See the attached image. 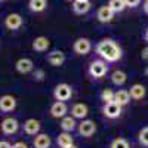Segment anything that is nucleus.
Instances as JSON below:
<instances>
[{
	"instance_id": "nucleus-1",
	"label": "nucleus",
	"mask_w": 148,
	"mask_h": 148,
	"mask_svg": "<svg viewBox=\"0 0 148 148\" xmlns=\"http://www.w3.org/2000/svg\"><path fill=\"white\" fill-rule=\"evenodd\" d=\"M96 53L102 59H105L107 62H116L121 58V49L116 42L105 39L96 45Z\"/></svg>"
},
{
	"instance_id": "nucleus-2",
	"label": "nucleus",
	"mask_w": 148,
	"mask_h": 148,
	"mask_svg": "<svg viewBox=\"0 0 148 148\" xmlns=\"http://www.w3.org/2000/svg\"><path fill=\"white\" fill-rule=\"evenodd\" d=\"M108 71V67H107V62L102 59H95L89 64V74L95 79H101L104 77Z\"/></svg>"
},
{
	"instance_id": "nucleus-3",
	"label": "nucleus",
	"mask_w": 148,
	"mask_h": 148,
	"mask_svg": "<svg viewBox=\"0 0 148 148\" xmlns=\"http://www.w3.org/2000/svg\"><path fill=\"white\" fill-rule=\"evenodd\" d=\"M71 95H73V89H71V86L67 84V83H61V84H58L56 88L53 89L55 99L56 101H61V102L68 101L70 98H71Z\"/></svg>"
},
{
	"instance_id": "nucleus-4",
	"label": "nucleus",
	"mask_w": 148,
	"mask_h": 148,
	"mask_svg": "<svg viewBox=\"0 0 148 148\" xmlns=\"http://www.w3.org/2000/svg\"><path fill=\"white\" fill-rule=\"evenodd\" d=\"M73 49L77 55H88L90 52V49H92L90 40L86 39V37H80V39H77L76 42H74Z\"/></svg>"
},
{
	"instance_id": "nucleus-5",
	"label": "nucleus",
	"mask_w": 148,
	"mask_h": 148,
	"mask_svg": "<svg viewBox=\"0 0 148 148\" xmlns=\"http://www.w3.org/2000/svg\"><path fill=\"white\" fill-rule=\"evenodd\" d=\"M0 127H2V132L6 135H14L16 133V130L19 129V123L16 119H12V117H6L2 123H0Z\"/></svg>"
},
{
	"instance_id": "nucleus-6",
	"label": "nucleus",
	"mask_w": 148,
	"mask_h": 148,
	"mask_svg": "<svg viewBox=\"0 0 148 148\" xmlns=\"http://www.w3.org/2000/svg\"><path fill=\"white\" fill-rule=\"evenodd\" d=\"M16 108V99L12 95H3L0 96V111L3 113H10Z\"/></svg>"
},
{
	"instance_id": "nucleus-7",
	"label": "nucleus",
	"mask_w": 148,
	"mask_h": 148,
	"mask_svg": "<svg viewBox=\"0 0 148 148\" xmlns=\"http://www.w3.org/2000/svg\"><path fill=\"white\" fill-rule=\"evenodd\" d=\"M96 132V125L92 120H83L79 125V133L84 138H89Z\"/></svg>"
},
{
	"instance_id": "nucleus-8",
	"label": "nucleus",
	"mask_w": 148,
	"mask_h": 148,
	"mask_svg": "<svg viewBox=\"0 0 148 148\" xmlns=\"http://www.w3.org/2000/svg\"><path fill=\"white\" fill-rule=\"evenodd\" d=\"M102 113H104V116L107 119H117L121 114V107L119 104H116L114 101L113 102H108V104L104 105Z\"/></svg>"
},
{
	"instance_id": "nucleus-9",
	"label": "nucleus",
	"mask_w": 148,
	"mask_h": 148,
	"mask_svg": "<svg viewBox=\"0 0 148 148\" xmlns=\"http://www.w3.org/2000/svg\"><path fill=\"white\" fill-rule=\"evenodd\" d=\"M5 25L8 30H18L22 25V16L19 14H9L5 18Z\"/></svg>"
},
{
	"instance_id": "nucleus-10",
	"label": "nucleus",
	"mask_w": 148,
	"mask_h": 148,
	"mask_svg": "<svg viewBox=\"0 0 148 148\" xmlns=\"http://www.w3.org/2000/svg\"><path fill=\"white\" fill-rule=\"evenodd\" d=\"M15 68L19 74H28L33 71L34 68V64H33V61L28 59V58H21L16 61V64H15Z\"/></svg>"
},
{
	"instance_id": "nucleus-11",
	"label": "nucleus",
	"mask_w": 148,
	"mask_h": 148,
	"mask_svg": "<svg viewBox=\"0 0 148 148\" xmlns=\"http://www.w3.org/2000/svg\"><path fill=\"white\" fill-rule=\"evenodd\" d=\"M47 62L53 67H61L65 62V53L61 51H53L47 55Z\"/></svg>"
},
{
	"instance_id": "nucleus-12",
	"label": "nucleus",
	"mask_w": 148,
	"mask_h": 148,
	"mask_svg": "<svg viewBox=\"0 0 148 148\" xmlns=\"http://www.w3.org/2000/svg\"><path fill=\"white\" fill-rule=\"evenodd\" d=\"M88 113H89V108L86 104L79 102L71 107V117H74V119H84L88 116Z\"/></svg>"
},
{
	"instance_id": "nucleus-13",
	"label": "nucleus",
	"mask_w": 148,
	"mask_h": 148,
	"mask_svg": "<svg viewBox=\"0 0 148 148\" xmlns=\"http://www.w3.org/2000/svg\"><path fill=\"white\" fill-rule=\"evenodd\" d=\"M24 132L27 135H37L40 132V121L36 119H28L24 123Z\"/></svg>"
},
{
	"instance_id": "nucleus-14",
	"label": "nucleus",
	"mask_w": 148,
	"mask_h": 148,
	"mask_svg": "<svg viewBox=\"0 0 148 148\" xmlns=\"http://www.w3.org/2000/svg\"><path fill=\"white\" fill-rule=\"evenodd\" d=\"M49 45H51V42H49V39L45 37V36H39V37H36V39L33 40V49L36 52H45V51H47Z\"/></svg>"
},
{
	"instance_id": "nucleus-15",
	"label": "nucleus",
	"mask_w": 148,
	"mask_h": 148,
	"mask_svg": "<svg viewBox=\"0 0 148 148\" xmlns=\"http://www.w3.org/2000/svg\"><path fill=\"white\" fill-rule=\"evenodd\" d=\"M51 114L53 117H56V119L65 117V114H67V105H65V102H61V101L53 102L52 107H51Z\"/></svg>"
},
{
	"instance_id": "nucleus-16",
	"label": "nucleus",
	"mask_w": 148,
	"mask_h": 148,
	"mask_svg": "<svg viewBox=\"0 0 148 148\" xmlns=\"http://www.w3.org/2000/svg\"><path fill=\"white\" fill-rule=\"evenodd\" d=\"M96 18H98L99 22H110V21H113V18H114V12L111 10L108 6H102V8L98 9Z\"/></svg>"
},
{
	"instance_id": "nucleus-17",
	"label": "nucleus",
	"mask_w": 148,
	"mask_h": 148,
	"mask_svg": "<svg viewBox=\"0 0 148 148\" xmlns=\"http://www.w3.org/2000/svg\"><path fill=\"white\" fill-rule=\"evenodd\" d=\"M34 148H49L51 147V136L46 133H37L33 141Z\"/></svg>"
},
{
	"instance_id": "nucleus-18",
	"label": "nucleus",
	"mask_w": 148,
	"mask_h": 148,
	"mask_svg": "<svg viewBox=\"0 0 148 148\" xmlns=\"http://www.w3.org/2000/svg\"><path fill=\"white\" fill-rule=\"evenodd\" d=\"M145 93H147L145 86L144 84H139V83L133 84L132 88H130V90H129V95H130L132 99H142V98L145 96Z\"/></svg>"
},
{
	"instance_id": "nucleus-19",
	"label": "nucleus",
	"mask_w": 148,
	"mask_h": 148,
	"mask_svg": "<svg viewBox=\"0 0 148 148\" xmlns=\"http://www.w3.org/2000/svg\"><path fill=\"white\" fill-rule=\"evenodd\" d=\"M90 9V3H89V0H76L73 5V10L76 12L77 15H83V14H88Z\"/></svg>"
},
{
	"instance_id": "nucleus-20",
	"label": "nucleus",
	"mask_w": 148,
	"mask_h": 148,
	"mask_svg": "<svg viewBox=\"0 0 148 148\" xmlns=\"http://www.w3.org/2000/svg\"><path fill=\"white\" fill-rule=\"evenodd\" d=\"M114 102L119 104L120 107L127 105V104L130 102L129 90H117V92H114Z\"/></svg>"
},
{
	"instance_id": "nucleus-21",
	"label": "nucleus",
	"mask_w": 148,
	"mask_h": 148,
	"mask_svg": "<svg viewBox=\"0 0 148 148\" xmlns=\"http://www.w3.org/2000/svg\"><path fill=\"white\" fill-rule=\"evenodd\" d=\"M56 144H58L61 148H65V147L73 145L74 141H73L71 133H70V132H62V133H59L58 138H56Z\"/></svg>"
},
{
	"instance_id": "nucleus-22",
	"label": "nucleus",
	"mask_w": 148,
	"mask_h": 148,
	"mask_svg": "<svg viewBox=\"0 0 148 148\" xmlns=\"http://www.w3.org/2000/svg\"><path fill=\"white\" fill-rule=\"evenodd\" d=\"M61 129H62L64 132H73L74 129H76V119L68 116V117H62V120H61L59 123Z\"/></svg>"
},
{
	"instance_id": "nucleus-23",
	"label": "nucleus",
	"mask_w": 148,
	"mask_h": 148,
	"mask_svg": "<svg viewBox=\"0 0 148 148\" xmlns=\"http://www.w3.org/2000/svg\"><path fill=\"white\" fill-rule=\"evenodd\" d=\"M127 80V76L125 71H120V70H116L113 73V76H111V82H113L116 86H123Z\"/></svg>"
},
{
	"instance_id": "nucleus-24",
	"label": "nucleus",
	"mask_w": 148,
	"mask_h": 148,
	"mask_svg": "<svg viewBox=\"0 0 148 148\" xmlns=\"http://www.w3.org/2000/svg\"><path fill=\"white\" fill-rule=\"evenodd\" d=\"M47 6V0H30L28 8L33 12H43Z\"/></svg>"
},
{
	"instance_id": "nucleus-25",
	"label": "nucleus",
	"mask_w": 148,
	"mask_h": 148,
	"mask_svg": "<svg viewBox=\"0 0 148 148\" xmlns=\"http://www.w3.org/2000/svg\"><path fill=\"white\" fill-rule=\"evenodd\" d=\"M108 8L116 14V12H121L123 9H125L126 8V3H125V0H110Z\"/></svg>"
},
{
	"instance_id": "nucleus-26",
	"label": "nucleus",
	"mask_w": 148,
	"mask_h": 148,
	"mask_svg": "<svg viewBox=\"0 0 148 148\" xmlns=\"http://www.w3.org/2000/svg\"><path fill=\"white\" fill-rule=\"evenodd\" d=\"M101 99L104 101V104L113 102L114 101V92L111 90V89H104L102 93H101Z\"/></svg>"
},
{
	"instance_id": "nucleus-27",
	"label": "nucleus",
	"mask_w": 148,
	"mask_h": 148,
	"mask_svg": "<svg viewBox=\"0 0 148 148\" xmlns=\"http://www.w3.org/2000/svg\"><path fill=\"white\" fill-rule=\"evenodd\" d=\"M110 148H130V147H129V142H127L126 139L117 138V139H114L113 142H111Z\"/></svg>"
},
{
	"instance_id": "nucleus-28",
	"label": "nucleus",
	"mask_w": 148,
	"mask_h": 148,
	"mask_svg": "<svg viewBox=\"0 0 148 148\" xmlns=\"http://www.w3.org/2000/svg\"><path fill=\"white\" fill-rule=\"evenodd\" d=\"M138 139H139V142H141L142 145L148 147V127H144V129L139 132V135H138Z\"/></svg>"
},
{
	"instance_id": "nucleus-29",
	"label": "nucleus",
	"mask_w": 148,
	"mask_h": 148,
	"mask_svg": "<svg viewBox=\"0 0 148 148\" xmlns=\"http://www.w3.org/2000/svg\"><path fill=\"white\" fill-rule=\"evenodd\" d=\"M125 3H126V6H129V8H136V6L141 3V0H125Z\"/></svg>"
},
{
	"instance_id": "nucleus-30",
	"label": "nucleus",
	"mask_w": 148,
	"mask_h": 148,
	"mask_svg": "<svg viewBox=\"0 0 148 148\" xmlns=\"http://www.w3.org/2000/svg\"><path fill=\"white\" fill-rule=\"evenodd\" d=\"M141 58H142L144 61H147V62H148V46L142 49V52H141Z\"/></svg>"
},
{
	"instance_id": "nucleus-31",
	"label": "nucleus",
	"mask_w": 148,
	"mask_h": 148,
	"mask_svg": "<svg viewBox=\"0 0 148 148\" xmlns=\"http://www.w3.org/2000/svg\"><path fill=\"white\" fill-rule=\"evenodd\" d=\"M43 76H45L43 70H36V73H34V77H36L37 80H42V79H43Z\"/></svg>"
},
{
	"instance_id": "nucleus-32",
	"label": "nucleus",
	"mask_w": 148,
	"mask_h": 148,
	"mask_svg": "<svg viewBox=\"0 0 148 148\" xmlns=\"http://www.w3.org/2000/svg\"><path fill=\"white\" fill-rule=\"evenodd\" d=\"M12 148H28V145L25 142H15L12 145Z\"/></svg>"
},
{
	"instance_id": "nucleus-33",
	"label": "nucleus",
	"mask_w": 148,
	"mask_h": 148,
	"mask_svg": "<svg viewBox=\"0 0 148 148\" xmlns=\"http://www.w3.org/2000/svg\"><path fill=\"white\" fill-rule=\"evenodd\" d=\"M0 148H12V145L8 141H0Z\"/></svg>"
},
{
	"instance_id": "nucleus-34",
	"label": "nucleus",
	"mask_w": 148,
	"mask_h": 148,
	"mask_svg": "<svg viewBox=\"0 0 148 148\" xmlns=\"http://www.w3.org/2000/svg\"><path fill=\"white\" fill-rule=\"evenodd\" d=\"M142 8H144V12H145V14L148 15V0H145V2H144Z\"/></svg>"
},
{
	"instance_id": "nucleus-35",
	"label": "nucleus",
	"mask_w": 148,
	"mask_h": 148,
	"mask_svg": "<svg viewBox=\"0 0 148 148\" xmlns=\"http://www.w3.org/2000/svg\"><path fill=\"white\" fill-rule=\"evenodd\" d=\"M144 37H145V40L148 42V28H147V31H145V34H144Z\"/></svg>"
},
{
	"instance_id": "nucleus-36",
	"label": "nucleus",
	"mask_w": 148,
	"mask_h": 148,
	"mask_svg": "<svg viewBox=\"0 0 148 148\" xmlns=\"http://www.w3.org/2000/svg\"><path fill=\"white\" fill-rule=\"evenodd\" d=\"M65 148H77V147L74 145V144H73V145H70V147H65Z\"/></svg>"
},
{
	"instance_id": "nucleus-37",
	"label": "nucleus",
	"mask_w": 148,
	"mask_h": 148,
	"mask_svg": "<svg viewBox=\"0 0 148 148\" xmlns=\"http://www.w3.org/2000/svg\"><path fill=\"white\" fill-rule=\"evenodd\" d=\"M145 73H147V74H148V68H147V71H145Z\"/></svg>"
},
{
	"instance_id": "nucleus-38",
	"label": "nucleus",
	"mask_w": 148,
	"mask_h": 148,
	"mask_svg": "<svg viewBox=\"0 0 148 148\" xmlns=\"http://www.w3.org/2000/svg\"><path fill=\"white\" fill-rule=\"evenodd\" d=\"M68 2H71V0H68Z\"/></svg>"
},
{
	"instance_id": "nucleus-39",
	"label": "nucleus",
	"mask_w": 148,
	"mask_h": 148,
	"mask_svg": "<svg viewBox=\"0 0 148 148\" xmlns=\"http://www.w3.org/2000/svg\"><path fill=\"white\" fill-rule=\"evenodd\" d=\"M0 2H2V0H0Z\"/></svg>"
},
{
	"instance_id": "nucleus-40",
	"label": "nucleus",
	"mask_w": 148,
	"mask_h": 148,
	"mask_svg": "<svg viewBox=\"0 0 148 148\" xmlns=\"http://www.w3.org/2000/svg\"><path fill=\"white\" fill-rule=\"evenodd\" d=\"M82 2H83V0H82Z\"/></svg>"
}]
</instances>
